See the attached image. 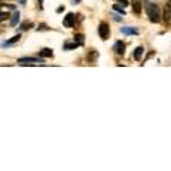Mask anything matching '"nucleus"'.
Segmentation results:
<instances>
[{
  "mask_svg": "<svg viewBox=\"0 0 171 171\" xmlns=\"http://www.w3.org/2000/svg\"><path fill=\"white\" fill-rule=\"evenodd\" d=\"M147 14H148V19L153 23H158L161 19H160V10L158 6L154 3H147Z\"/></svg>",
  "mask_w": 171,
  "mask_h": 171,
  "instance_id": "1",
  "label": "nucleus"
},
{
  "mask_svg": "<svg viewBox=\"0 0 171 171\" xmlns=\"http://www.w3.org/2000/svg\"><path fill=\"white\" fill-rule=\"evenodd\" d=\"M99 34H100V37L103 40H107L110 37V27L107 23H100V26H99Z\"/></svg>",
  "mask_w": 171,
  "mask_h": 171,
  "instance_id": "2",
  "label": "nucleus"
},
{
  "mask_svg": "<svg viewBox=\"0 0 171 171\" xmlns=\"http://www.w3.org/2000/svg\"><path fill=\"white\" fill-rule=\"evenodd\" d=\"M76 23V17L73 13H69L66 17H64V20H63V24L66 26V27H73Z\"/></svg>",
  "mask_w": 171,
  "mask_h": 171,
  "instance_id": "3",
  "label": "nucleus"
},
{
  "mask_svg": "<svg viewBox=\"0 0 171 171\" xmlns=\"http://www.w3.org/2000/svg\"><path fill=\"white\" fill-rule=\"evenodd\" d=\"M170 19H171V6H170V3H167V6L164 9V21L167 24H170Z\"/></svg>",
  "mask_w": 171,
  "mask_h": 171,
  "instance_id": "4",
  "label": "nucleus"
},
{
  "mask_svg": "<svg viewBox=\"0 0 171 171\" xmlns=\"http://www.w3.org/2000/svg\"><path fill=\"white\" fill-rule=\"evenodd\" d=\"M114 50H116L117 54H124V50H125V46H124V43H121V42H117L116 43V46H114Z\"/></svg>",
  "mask_w": 171,
  "mask_h": 171,
  "instance_id": "5",
  "label": "nucleus"
},
{
  "mask_svg": "<svg viewBox=\"0 0 171 171\" xmlns=\"http://www.w3.org/2000/svg\"><path fill=\"white\" fill-rule=\"evenodd\" d=\"M19 20H20V13H19V12H14V13H13V16H12V19H10V24H12V26H16L17 23H19Z\"/></svg>",
  "mask_w": 171,
  "mask_h": 171,
  "instance_id": "6",
  "label": "nucleus"
},
{
  "mask_svg": "<svg viewBox=\"0 0 171 171\" xmlns=\"http://www.w3.org/2000/svg\"><path fill=\"white\" fill-rule=\"evenodd\" d=\"M133 10H134V13H137V14H140V13H141V2H140V0H134Z\"/></svg>",
  "mask_w": 171,
  "mask_h": 171,
  "instance_id": "7",
  "label": "nucleus"
},
{
  "mask_svg": "<svg viewBox=\"0 0 171 171\" xmlns=\"http://www.w3.org/2000/svg\"><path fill=\"white\" fill-rule=\"evenodd\" d=\"M143 53H144V49H143V47H137L136 51H134V58H136L137 61H140V60H141Z\"/></svg>",
  "mask_w": 171,
  "mask_h": 171,
  "instance_id": "8",
  "label": "nucleus"
},
{
  "mask_svg": "<svg viewBox=\"0 0 171 171\" xmlns=\"http://www.w3.org/2000/svg\"><path fill=\"white\" fill-rule=\"evenodd\" d=\"M40 56L42 57H51L53 56V50L51 49H42L40 50Z\"/></svg>",
  "mask_w": 171,
  "mask_h": 171,
  "instance_id": "9",
  "label": "nucleus"
},
{
  "mask_svg": "<svg viewBox=\"0 0 171 171\" xmlns=\"http://www.w3.org/2000/svg\"><path fill=\"white\" fill-rule=\"evenodd\" d=\"M20 40V34H17V36H14V37H12L9 42H6V43H3V47L4 46H10V44H14V43H17Z\"/></svg>",
  "mask_w": 171,
  "mask_h": 171,
  "instance_id": "10",
  "label": "nucleus"
},
{
  "mask_svg": "<svg viewBox=\"0 0 171 171\" xmlns=\"http://www.w3.org/2000/svg\"><path fill=\"white\" fill-rule=\"evenodd\" d=\"M121 32L124 34H137V30L133 29V27H131V29H130V27H124V29H121Z\"/></svg>",
  "mask_w": 171,
  "mask_h": 171,
  "instance_id": "11",
  "label": "nucleus"
},
{
  "mask_svg": "<svg viewBox=\"0 0 171 171\" xmlns=\"http://www.w3.org/2000/svg\"><path fill=\"white\" fill-rule=\"evenodd\" d=\"M32 26H33V24H32V21L27 20V21H23V23H21V24H20V29L21 30H29Z\"/></svg>",
  "mask_w": 171,
  "mask_h": 171,
  "instance_id": "12",
  "label": "nucleus"
},
{
  "mask_svg": "<svg viewBox=\"0 0 171 171\" xmlns=\"http://www.w3.org/2000/svg\"><path fill=\"white\" fill-rule=\"evenodd\" d=\"M23 61H32V63H37L39 58H34V57H23L19 60V63H23Z\"/></svg>",
  "mask_w": 171,
  "mask_h": 171,
  "instance_id": "13",
  "label": "nucleus"
},
{
  "mask_svg": "<svg viewBox=\"0 0 171 171\" xmlns=\"http://www.w3.org/2000/svg\"><path fill=\"white\" fill-rule=\"evenodd\" d=\"M77 46H80V44H77V43H67V44H64V49L70 50V49H76Z\"/></svg>",
  "mask_w": 171,
  "mask_h": 171,
  "instance_id": "14",
  "label": "nucleus"
},
{
  "mask_svg": "<svg viewBox=\"0 0 171 171\" xmlns=\"http://www.w3.org/2000/svg\"><path fill=\"white\" fill-rule=\"evenodd\" d=\"M76 40H77V44H83L84 34H76Z\"/></svg>",
  "mask_w": 171,
  "mask_h": 171,
  "instance_id": "15",
  "label": "nucleus"
},
{
  "mask_svg": "<svg viewBox=\"0 0 171 171\" xmlns=\"http://www.w3.org/2000/svg\"><path fill=\"white\" fill-rule=\"evenodd\" d=\"M96 57H99V53L93 50L91 54H90V57H88V60H90V61H94V58H96Z\"/></svg>",
  "mask_w": 171,
  "mask_h": 171,
  "instance_id": "16",
  "label": "nucleus"
},
{
  "mask_svg": "<svg viewBox=\"0 0 171 171\" xmlns=\"http://www.w3.org/2000/svg\"><path fill=\"white\" fill-rule=\"evenodd\" d=\"M9 13H0V21H3V20H6V19H9Z\"/></svg>",
  "mask_w": 171,
  "mask_h": 171,
  "instance_id": "17",
  "label": "nucleus"
},
{
  "mask_svg": "<svg viewBox=\"0 0 171 171\" xmlns=\"http://www.w3.org/2000/svg\"><path fill=\"white\" fill-rule=\"evenodd\" d=\"M113 9H114V10H117V12H120L121 13V14H124V10H123V9H120V6H117V4H114V6H113Z\"/></svg>",
  "mask_w": 171,
  "mask_h": 171,
  "instance_id": "18",
  "label": "nucleus"
},
{
  "mask_svg": "<svg viewBox=\"0 0 171 171\" xmlns=\"http://www.w3.org/2000/svg\"><path fill=\"white\" fill-rule=\"evenodd\" d=\"M39 30H47V26L46 24H40L39 26Z\"/></svg>",
  "mask_w": 171,
  "mask_h": 171,
  "instance_id": "19",
  "label": "nucleus"
},
{
  "mask_svg": "<svg viewBox=\"0 0 171 171\" xmlns=\"http://www.w3.org/2000/svg\"><path fill=\"white\" fill-rule=\"evenodd\" d=\"M63 10H64V7H58V9H57V13H60V12H63Z\"/></svg>",
  "mask_w": 171,
  "mask_h": 171,
  "instance_id": "20",
  "label": "nucleus"
},
{
  "mask_svg": "<svg viewBox=\"0 0 171 171\" xmlns=\"http://www.w3.org/2000/svg\"><path fill=\"white\" fill-rule=\"evenodd\" d=\"M39 3H40V9H43V0H39Z\"/></svg>",
  "mask_w": 171,
  "mask_h": 171,
  "instance_id": "21",
  "label": "nucleus"
},
{
  "mask_svg": "<svg viewBox=\"0 0 171 171\" xmlns=\"http://www.w3.org/2000/svg\"><path fill=\"white\" fill-rule=\"evenodd\" d=\"M20 3H21V4H24V3H26V0H20Z\"/></svg>",
  "mask_w": 171,
  "mask_h": 171,
  "instance_id": "22",
  "label": "nucleus"
},
{
  "mask_svg": "<svg viewBox=\"0 0 171 171\" xmlns=\"http://www.w3.org/2000/svg\"><path fill=\"white\" fill-rule=\"evenodd\" d=\"M0 7H2V4H0Z\"/></svg>",
  "mask_w": 171,
  "mask_h": 171,
  "instance_id": "23",
  "label": "nucleus"
},
{
  "mask_svg": "<svg viewBox=\"0 0 171 171\" xmlns=\"http://www.w3.org/2000/svg\"><path fill=\"white\" fill-rule=\"evenodd\" d=\"M77 2H80V0H77Z\"/></svg>",
  "mask_w": 171,
  "mask_h": 171,
  "instance_id": "24",
  "label": "nucleus"
}]
</instances>
